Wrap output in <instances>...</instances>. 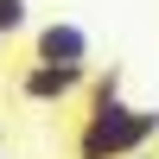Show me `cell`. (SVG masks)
Masks as SVG:
<instances>
[{
    "label": "cell",
    "mask_w": 159,
    "mask_h": 159,
    "mask_svg": "<svg viewBox=\"0 0 159 159\" xmlns=\"http://www.w3.org/2000/svg\"><path fill=\"white\" fill-rule=\"evenodd\" d=\"M159 140V108H134V102H108V108H89L76 121L70 153L76 159H134Z\"/></svg>",
    "instance_id": "cell-1"
},
{
    "label": "cell",
    "mask_w": 159,
    "mask_h": 159,
    "mask_svg": "<svg viewBox=\"0 0 159 159\" xmlns=\"http://www.w3.org/2000/svg\"><path fill=\"white\" fill-rule=\"evenodd\" d=\"M13 89H19V102H32V108H64V102H76L89 89V70H57V64H19V76H13Z\"/></svg>",
    "instance_id": "cell-2"
},
{
    "label": "cell",
    "mask_w": 159,
    "mask_h": 159,
    "mask_svg": "<svg viewBox=\"0 0 159 159\" xmlns=\"http://www.w3.org/2000/svg\"><path fill=\"white\" fill-rule=\"evenodd\" d=\"M32 64H57V70H89V32L76 19H45L32 32Z\"/></svg>",
    "instance_id": "cell-3"
},
{
    "label": "cell",
    "mask_w": 159,
    "mask_h": 159,
    "mask_svg": "<svg viewBox=\"0 0 159 159\" xmlns=\"http://www.w3.org/2000/svg\"><path fill=\"white\" fill-rule=\"evenodd\" d=\"M108 102H121V64L89 70V108H108Z\"/></svg>",
    "instance_id": "cell-4"
},
{
    "label": "cell",
    "mask_w": 159,
    "mask_h": 159,
    "mask_svg": "<svg viewBox=\"0 0 159 159\" xmlns=\"http://www.w3.org/2000/svg\"><path fill=\"white\" fill-rule=\"evenodd\" d=\"M25 25H32V7L25 0H0V38H19Z\"/></svg>",
    "instance_id": "cell-5"
},
{
    "label": "cell",
    "mask_w": 159,
    "mask_h": 159,
    "mask_svg": "<svg viewBox=\"0 0 159 159\" xmlns=\"http://www.w3.org/2000/svg\"><path fill=\"white\" fill-rule=\"evenodd\" d=\"M134 159H153V153H134Z\"/></svg>",
    "instance_id": "cell-6"
},
{
    "label": "cell",
    "mask_w": 159,
    "mask_h": 159,
    "mask_svg": "<svg viewBox=\"0 0 159 159\" xmlns=\"http://www.w3.org/2000/svg\"><path fill=\"white\" fill-rule=\"evenodd\" d=\"M0 45H7V38H0Z\"/></svg>",
    "instance_id": "cell-7"
}]
</instances>
